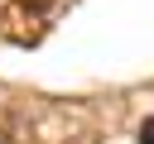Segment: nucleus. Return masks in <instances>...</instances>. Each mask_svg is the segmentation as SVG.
I'll return each instance as SVG.
<instances>
[{
    "label": "nucleus",
    "mask_w": 154,
    "mask_h": 144,
    "mask_svg": "<svg viewBox=\"0 0 154 144\" xmlns=\"http://www.w3.org/2000/svg\"><path fill=\"white\" fill-rule=\"evenodd\" d=\"M19 10H29V14H48L53 0H19Z\"/></svg>",
    "instance_id": "1"
},
{
    "label": "nucleus",
    "mask_w": 154,
    "mask_h": 144,
    "mask_svg": "<svg viewBox=\"0 0 154 144\" xmlns=\"http://www.w3.org/2000/svg\"><path fill=\"white\" fill-rule=\"evenodd\" d=\"M140 144H154V120H144V125H140Z\"/></svg>",
    "instance_id": "2"
}]
</instances>
